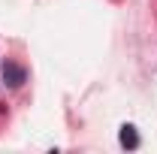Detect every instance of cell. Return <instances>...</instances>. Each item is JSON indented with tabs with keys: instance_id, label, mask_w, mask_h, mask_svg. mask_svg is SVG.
Instances as JSON below:
<instances>
[{
	"instance_id": "obj_2",
	"label": "cell",
	"mask_w": 157,
	"mask_h": 154,
	"mask_svg": "<svg viewBox=\"0 0 157 154\" xmlns=\"http://www.w3.org/2000/svg\"><path fill=\"white\" fill-rule=\"evenodd\" d=\"M118 142H121V148H127V151H136L139 148V133L133 124H124L121 127V133H118Z\"/></svg>"
},
{
	"instance_id": "obj_1",
	"label": "cell",
	"mask_w": 157,
	"mask_h": 154,
	"mask_svg": "<svg viewBox=\"0 0 157 154\" xmlns=\"http://www.w3.org/2000/svg\"><path fill=\"white\" fill-rule=\"evenodd\" d=\"M3 82H6V88H21L27 82V70L15 60H6L3 64Z\"/></svg>"
}]
</instances>
